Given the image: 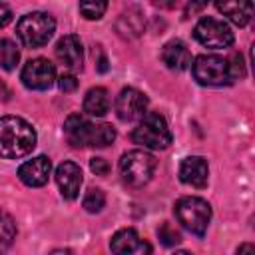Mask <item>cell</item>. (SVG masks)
<instances>
[{"label":"cell","mask_w":255,"mask_h":255,"mask_svg":"<svg viewBox=\"0 0 255 255\" xmlns=\"http://www.w3.org/2000/svg\"><path fill=\"white\" fill-rule=\"evenodd\" d=\"M52 255H72L70 251H66V249H58V251H54Z\"/></svg>","instance_id":"cell-30"},{"label":"cell","mask_w":255,"mask_h":255,"mask_svg":"<svg viewBox=\"0 0 255 255\" xmlns=\"http://www.w3.org/2000/svg\"><path fill=\"white\" fill-rule=\"evenodd\" d=\"M147 98L135 88H124L116 98V114L122 122L141 120L147 112Z\"/></svg>","instance_id":"cell-10"},{"label":"cell","mask_w":255,"mask_h":255,"mask_svg":"<svg viewBox=\"0 0 255 255\" xmlns=\"http://www.w3.org/2000/svg\"><path fill=\"white\" fill-rule=\"evenodd\" d=\"M173 213H175L177 221L189 233H193L197 237L205 235L209 219H211V205L205 199L193 197V195L181 197V199H177V203L173 207Z\"/></svg>","instance_id":"cell-4"},{"label":"cell","mask_w":255,"mask_h":255,"mask_svg":"<svg viewBox=\"0 0 255 255\" xmlns=\"http://www.w3.org/2000/svg\"><path fill=\"white\" fill-rule=\"evenodd\" d=\"M90 167H92V171L96 175H108V171H110V163L104 157H94L90 161Z\"/></svg>","instance_id":"cell-24"},{"label":"cell","mask_w":255,"mask_h":255,"mask_svg":"<svg viewBox=\"0 0 255 255\" xmlns=\"http://www.w3.org/2000/svg\"><path fill=\"white\" fill-rule=\"evenodd\" d=\"M52 171V161L46 155H38L28 159L26 163H22L18 167V177L22 183H26L28 187H42Z\"/></svg>","instance_id":"cell-12"},{"label":"cell","mask_w":255,"mask_h":255,"mask_svg":"<svg viewBox=\"0 0 255 255\" xmlns=\"http://www.w3.org/2000/svg\"><path fill=\"white\" fill-rule=\"evenodd\" d=\"M56 181L64 199H76L82 185V169L74 161H64L56 167Z\"/></svg>","instance_id":"cell-13"},{"label":"cell","mask_w":255,"mask_h":255,"mask_svg":"<svg viewBox=\"0 0 255 255\" xmlns=\"http://www.w3.org/2000/svg\"><path fill=\"white\" fill-rule=\"evenodd\" d=\"M207 177H209V165L203 157L199 155H189L181 161L179 165V179L191 187H205L207 185Z\"/></svg>","instance_id":"cell-14"},{"label":"cell","mask_w":255,"mask_h":255,"mask_svg":"<svg viewBox=\"0 0 255 255\" xmlns=\"http://www.w3.org/2000/svg\"><path fill=\"white\" fill-rule=\"evenodd\" d=\"M20 78L30 90H48L56 80V68L46 58H34L22 68Z\"/></svg>","instance_id":"cell-9"},{"label":"cell","mask_w":255,"mask_h":255,"mask_svg":"<svg viewBox=\"0 0 255 255\" xmlns=\"http://www.w3.org/2000/svg\"><path fill=\"white\" fill-rule=\"evenodd\" d=\"M56 56L66 68L80 70L84 62V48H82L80 38L76 34H68L60 38V42L56 44Z\"/></svg>","instance_id":"cell-15"},{"label":"cell","mask_w":255,"mask_h":255,"mask_svg":"<svg viewBox=\"0 0 255 255\" xmlns=\"http://www.w3.org/2000/svg\"><path fill=\"white\" fill-rule=\"evenodd\" d=\"M64 133L74 147H106L116 139V129L110 124H92L80 114L68 116Z\"/></svg>","instance_id":"cell-2"},{"label":"cell","mask_w":255,"mask_h":255,"mask_svg":"<svg viewBox=\"0 0 255 255\" xmlns=\"http://www.w3.org/2000/svg\"><path fill=\"white\" fill-rule=\"evenodd\" d=\"M157 237H159V241H161L165 247H173V245H177V243L181 241L179 231H177L171 223H167V221H163V223L159 225V229H157Z\"/></svg>","instance_id":"cell-22"},{"label":"cell","mask_w":255,"mask_h":255,"mask_svg":"<svg viewBox=\"0 0 255 255\" xmlns=\"http://www.w3.org/2000/svg\"><path fill=\"white\" fill-rule=\"evenodd\" d=\"M36 147V129L18 116L0 118V157L18 159Z\"/></svg>","instance_id":"cell-1"},{"label":"cell","mask_w":255,"mask_h":255,"mask_svg":"<svg viewBox=\"0 0 255 255\" xmlns=\"http://www.w3.org/2000/svg\"><path fill=\"white\" fill-rule=\"evenodd\" d=\"M110 110V96L106 88H92L84 98V112L90 116H106Z\"/></svg>","instance_id":"cell-18"},{"label":"cell","mask_w":255,"mask_h":255,"mask_svg":"<svg viewBox=\"0 0 255 255\" xmlns=\"http://www.w3.org/2000/svg\"><path fill=\"white\" fill-rule=\"evenodd\" d=\"M237 255H255V247H253V243H243V245L237 249Z\"/></svg>","instance_id":"cell-27"},{"label":"cell","mask_w":255,"mask_h":255,"mask_svg":"<svg viewBox=\"0 0 255 255\" xmlns=\"http://www.w3.org/2000/svg\"><path fill=\"white\" fill-rule=\"evenodd\" d=\"M106 10H108V4L106 2H82L80 4V12L88 20H100Z\"/></svg>","instance_id":"cell-23"},{"label":"cell","mask_w":255,"mask_h":255,"mask_svg":"<svg viewBox=\"0 0 255 255\" xmlns=\"http://www.w3.org/2000/svg\"><path fill=\"white\" fill-rule=\"evenodd\" d=\"M20 62V50L18 46L8 40V38H2L0 40V68L10 72L16 68V64Z\"/></svg>","instance_id":"cell-19"},{"label":"cell","mask_w":255,"mask_h":255,"mask_svg":"<svg viewBox=\"0 0 255 255\" xmlns=\"http://www.w3.org/2000/svg\"><path fill=\"white\" fill-rule=\"evenodd\" d=\"M131 139L149 149H165L171 143V131L163 116L147 112L131 133Z\"/></svg>","instance_id":"cell-7"},{"label":"cell","mask_w":255,"mask_h":255,"mask_svg":"<svg viewBox=\"0 0 255 255\" xmlns=\"http://www.w3.org/2000/svg\"><path fill=\"white\" fill-rule=\"evenodd\" d=\"M56 20L46 12H30L20 18L16 26V34L26 48H40L46 46L48 40L54 36Z\"/></svg>","instance_id":"cell-3"},{"label":"cell","mask_w":255,"mask_h":255,"mask_svg":"<svg viewBox=\"0 0 255 255\" xmlns=\"http://www.w3.org/2000/svg\"><path fill=\"white\" fill-rule=\"evenodd\" d=\"M215 8L237 26H245L253 14L251 2H217Z\"/></svg>","instance_id":"cell-17"},{"label":"cell","mask_w":255,"mask_h":255,"mask_svg":"<svg viewBox=\"0 0 255 255\" xmlns=\"http://www.w3.org/2000/svg\"><path fill=\"white\" fill-rule=\"evenodd\" d=\"M191 72H193V78L201 86H227L235 80L229 60L215 56V54L197 56L191 64Z\"/></svg>","instance_id":"cell-6"},{"label":"cell","mask_w":255,"mask_h":255,"mask_svg":"<svg viewBox=\"0 0 255 255\" xmlns=\"http://www.w3.org/2000/svg\"><path fill=\"white\" fill-rule=\"evenodd\" d=\"M193 36L199 44H203L205 48L211 50H221V48H229L233 44V32L231 28L217 18H201L195 28H193Z\"/></svg>","instance_id":"cell-8"},{"label":"cell","mask_w":255,"mask_h":255,"mask_svg":"<svg viewBox=\"0 0 255 255\" xmlns=\"http://www.w3.org/2000/svg\"><path fill=\"white\" fill-rule=\"evenodd\" d=\"M155 171V157L143 149L126 151L120 159V173L126 185L137 189L143 187Z\"/></svg>","instance_id":"cell-5"},{"label":"cell","mask_w":255,"mask_h":255,"mask_svg":"<svg viewBox=\"0 0 255 255\" xmlns=\"http://www.w3.org/2000/svg\"><path fill=\"white\" fill-rule=\"evenodd\" d=\"M110 247L114 255H151V245L131 227L116 231Z\"/></svg>","instance_id":"cell-11"},{"label":"cell","mask_w":255,"mask_h":255,"mask_svg":"<svg viewBox=\"0 0 255 255\" xmlns=\"http://www.w3.org/2000/svg\"><path fill=\"white\" fill-rule=\"evenodd\" d=\"M98 72H100V74L108 72V60H106L104 54H100V60H98Z\"/></svg>","instance_id":"cell-28"},{"label":"cell","mask_w":255,"mask_h":255,"mask_svg":"<svg viewBox=\"0 0 255 255\" xmlns=\"http://www.w3.org/2000/svg\"><path fill=\"white\" fill-rule=\"evenodd\" d=\"M12 20V10L8 4H0V28H4L6 24H10Z\"/></svg>","instance_id":"cell-26"},{"label":"cell","mask_w":255,"mask_h":255,"mask_svg":"<svg viewBox=\"0 0 255 255\" xmlns=\"http://www.w3.org/2000/svg\"><path fill=\"white\" fill-rule=\"evenodd\" d=\"M16 237V223L14 219L0 207V255L12 245Z\"/></svg>","instance_id":"cell-20"},{"label":"cell","mask_w":255,"mask_h":255,"mask_svg":"<svg viewBox=\"0 0 255 255\" xmlns=\"http://www.w3.org/2000/svg\"><path fill=\"white\" fill-rule=\"evenodd\" d=\"M0 100L2 102H6V100H10V90L6 88V84L0 80Z\"/></svg>","instance_id":"cell-29"},{"label":"cell","mask_w":255,"mask_h":255,"mask_svg":"<svg viewBox=\"0 0 255 255\" xmlns=\"http://www.w3.org/2000/svg\"><path fill=\"white\" fill-rule=\"evenodd\" d=\"M161 60L169 70H177V72L187 70L191 66V54H189L187 46L183 42H179V40H171V42H167L163 46Z\"/></svg>","instance_id":"cell-16"},{"label":"cell","mask_w":255,"mask_h":255,"mask_svg":"<svg viewBox=\"0 0 255 255\" xmlns=\"http://www.w3.org/2000/svg\"><path fill=\"white\" fill-rule=\"evenodd\" d=\"M104 205H106V193L98 187L88 189V193L84 195V209L90 213H98L104 209Z\"/></svg>","instance_id":"cell-21"},{"label":"cell","mask_w":255,"mask_h":255,"mask_svg":"<svg viewBox=\"0 0 255 255\" xmlns=\"http://www.w3.org/2000/svg\"><path fill=\"white\" fill-rule=\"evenodd\" d=\"M175 255H191V253H187V251H177Z\"/></svg>","instance_id":"cell-31"},{"label":"cell","mask_w":255,"mask_h":255,"mask_svg":"<svg viewBox=\"0 0 255 255\" xmlns=\"http://www.w3.org/2000/svg\"><path fill=\"white\" fill-rule=\"evenodd\" d=\"M58 86H60L62 92H74V90L78 88V80H76V76H72V74H64V76L60 78Z\"/></svg>","instance_id":"cell-25"}]
</instances>
